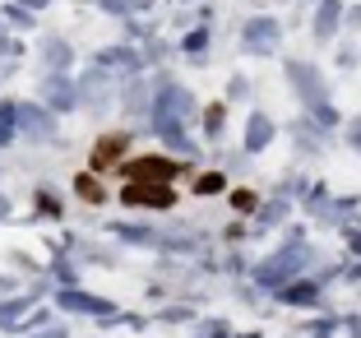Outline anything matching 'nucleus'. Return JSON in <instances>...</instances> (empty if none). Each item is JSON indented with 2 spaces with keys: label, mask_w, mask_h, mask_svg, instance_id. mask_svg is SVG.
<instances>
[{
  "label": "nucleus",
  "mask_w": 361,
  "mask_h": 338,
  "mask_svg": "<svg viewBox=\"0 0 361 338\" xmlns=\"http://www.w3.org/2000/svg\"><path fill=\"white\" fill-rule=\"evenodd\" d=\"M245 37H250L255 47H264V42H274V37H278V23L274 19H250V23H245Z\"/></svg>",
  "instance_id": "2"
},
{
  "label": "nucleus",
  "mask_w": 361,
  "mask_h": 338,
  "mask_svg": "<svg viewBox=\"0 0 361 338\" xmlns=\"http://www.w3.org/2000/svg\"><path fill=\"white\" fill-rule=\"evenodd\" d=\"M61 301H65V306H70V310H106L102 301H93V296H84V292H65Z\"/></svg>",
  "instance_id": "5"
},
{
  "label": "nucleus",
  "mask_w": 361,
  "mask_h": 338,
  "mask_svg": "<svg viewBox=\"0 0 361 338\" xmlns=\"http://www.w3.org/2000/svg\"><path fill=\"white\" fill-rule=\"evenodd\" d=\"M292 74H297L301 93H319V79H310V70H306V65H292Z\"/></svg>",
  "instance_id": "6"
},
{
  "label": "nucleus",
  "mask_w": 361,
  "mask_h": 338,
  "mask_svg": "<svg viewBox=\"0 0 361 338\" xmlns=\"http://www.w3.org/2000/svg\"><path fill=\"white\" fill-rule=\"evenodd\" d=\"M301 265H306V251H283V255H274L269 265H259V283H283V278H292Z\"/></svg>",
  "instance_id": "1"
},
{
  "label": "nucleus",
  "mask_w": 361,
  "mask_h": 338,
  "mask_svg": "<svg viewBox=\"0 0 361 338\" xmlns=\"http://www.w3.org/2000/svg\"><path fill=\"white\" fill-rule=\"evenodd\" d=\"M5 209H10V204H5V195H0V213H5Z\"/></svg>",
  "instance_id": "9"
},
{
  "label": "nucleus",
  "mask_w": 361,
  "mask_h": 338,
  "mask_svg": "<svg viewBox=\"0 0 361 338\" xmlns=\"http://www.w3.org/2000/svg\"><path fill=\"white\" fill-rule=\"evenodd\" d=\"M338 23V0H319V19H315V37H329Z\"/></svg>",
  "instance_id": "3"
},
{
  "label": "nucleus",
  "mask_w": 361,
  "mask_h": 338,
  "mask_svg": "<svg viewBox=\"0 0 361 338\" xmlns=\"http://www.w3.org/2000/svg\"><path fill=\"white\" fill-rule=\"evenodd\" d=\"M269 135H274V126H269V116H255L250 121V135H245V148H264Z\"/></svg>",
  "instance_id": "4"
},
{
  "label": "nucleus",
  "mask_w": 361,
  "mask_h": 338,
  "mask_svg": "<svg viewBox=\"0 0 361 338\" xmlns=\"http://www.w3.org/2000/svg\"><path fill=\"white\" fill-rule=\"evenodd\" d=\"M0 139H5V130H0Z\"/></svg>",
  "instance_id": "11"
},
{
  "label": "nucleus",
  "mask_w": 361,
  "mask_h": 338,
  "mask_svg": "<svg viewBox=\"0 0 361 338\" xmlns=\"http://www.w3.org/2000/svg\"><path fill=\"white\" fill-rule=\"evenodd\" d=\"M287 301H315V292H310V287H292V292H287Z\"/></svg>",
  "instance_id": "7"
},
{
  "label": "nucleus",
  "mask_w": 361,
  "mask_h": 338,
  "mask_svg": "<svg viewBox=\"0 0 361 338\" xmlns=\"http://www.w3.org/2000/svg\"><path fill=\"white\" fill-rule=\"evenodd\" d=\"M47 338H61V329H51V334H47Z\"/></svg>",
  "instance_id": "10"
},
{
  "label": "nucleus",
  "mask_w": 361,
  "mask_h": 338,
  "mask_svg": "<svg viewBox=\"0 0 361 338\" xmlns=\"http://www.w3.org/2000/svg\"><path fill=\"white\" fill-rule=\"evenodd\" d=\"M352 144L361 148V121H357V126H352Z\"/></svg>",
  "instance_id": "8"
}]
</instances>
